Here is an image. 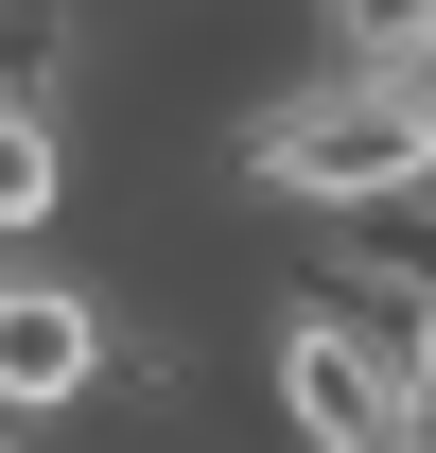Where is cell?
<instances>
[{
    "label": "cell",
    "instance_id": "3957f363",
    "mask_svg": "<svg viewBox=\"0 0 436 453\" xmlns=\"http://www.w3.org/2000/svg\"><path fill=\"white\" fill-rule=\"evenodd\" d=\"M122 401V296L70 262H0V436H88Z\"/></svg>",
    "mask_w": 436,
    "mask_h": 453
},
{
    "label": "cell",
    "instance_id": "5b68a950",
    "mask_svg": "<svg viewBox=\"0 0 436 453\" xmlns=\"http://www.w3.org/2000/svg\"><path fill=\"white\" fill-rule=\"evenodd\" d=\"M401 105H419V140H436V35H419V53H401Z\"/></svg>",
    "mask_w": 436,
    "mask_h": 453
},
{
    "label": "cell",
    "instance_id": "8992f818",
    "mask_svg": "<svg viewBox=\"0 0 436 453\" xmlns=\"http://www.w3.org/2000/svg\"><path fill=\"white\" fill-rule=\"evenodd\" d=\"M0 453H35V436H0Z\"/></svg>",
    "mask_w": 436,
    "mask_h": 453
},
{
    "label": "cell",
    "instance_id": "7a4b0ae2",
    "mask_svg": "<svg viewBox=\"0 0 436 453\" xmlns=\"http://www.w3.org/2000/svg\"><path fill=\"white\" fill-rule=\"evenodd\" d=\"M279 453H401V314H367L349 280H297L262 332Z\"/></svg>",
    "mask_w": 436,
    "mask_h": 453
},
{
    "label": "cell",
    "instance_id": "6da1fadb",
    "mask_svg": "<svg viewBox=\"0 0 436 453\" xmlns=\"http://www.w3.org/2000/svg\"><path fill=\"white\" fill-rule=\"evenodd\" d=\"M227 157H245L262 210H315V226H367V210H401V192H436V140H419V105H401V70H349V53L262 70L245 122H227Z\"/></svg>",
    "mask_w": 436,
    "mask_h": 453
},
{
    "label": "cell",
    "instance_id": "277c9868",
    "mask_svg": "<svg viewBox=\"0 0 436 453\" xmlns=\"http://www.w3.org/2000/svg\"><path fill=\"white\" fill-rule=\"evenodd\" d=\"M70 210H88V122L0 105V244H53Z\"/></svg>",
    "mask_w": 436,
    "mask_h": 453
}]
</instances>
